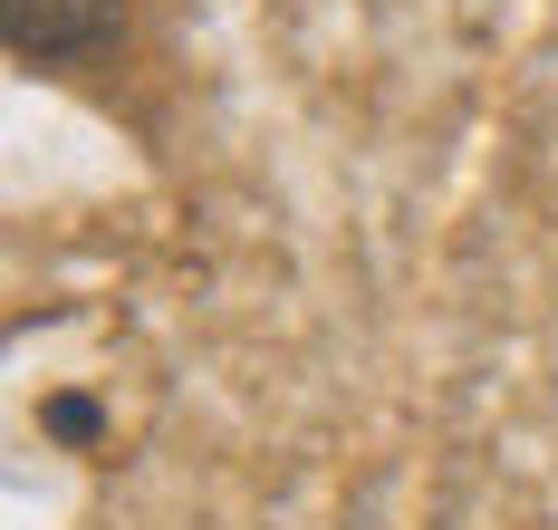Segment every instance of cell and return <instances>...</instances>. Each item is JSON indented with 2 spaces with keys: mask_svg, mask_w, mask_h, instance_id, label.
<instances>
[{
  "mask_svg": "<svg viewBox=\"0 0 558 530\" xmlns=\"http://www.w3.org/2000/svg\"><path fill=\"white\" fill-rule=\"evenodd\" d=\"M0 29L20 68H87L116 49L125 0H0Z\"/></svg>",
  "mask_w": 558,
  "mask_h": 530,
  "instance_id": "cell-1",
  "label": "cell"
},
{
  "mask_svg": "<svg viewBox=\"0 0 558 530\" xmlns=\"http://www.w3.org/2000/svg\"><path fill=\"white\" fill-rule=\"evenodd\" d=\"M39 424H49V434H68V444H87V434H97V414L77 406V396H58V406H39Z\"/></svg>",
  "mask_w": 558,
  "mask_h": 530,
  "instance_id": "cell-2",
  "label": "cell"
}]
</instances>
